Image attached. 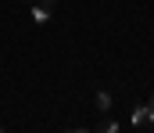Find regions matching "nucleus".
Returning <instances> with one entry per match:
<instances>
[{
  "label": "nucleus",
  "mask_w": 154,
  "mask_h": 133,
  "mask_svg": "<svg viewBox=\"0 0 154 133\" xmlns=\"http://www.w3.org/2000/svg\"><path fill=\"white\" fill-rule=\"evenodd\" d=\"M151 108H154V97H151Z\"/></svg>",
  "instance_id": "5"
},
{
  "label": "nucleus",
  "mask_w": 154,
  "mask_h": 133,
  "mask_svg": "<svg viewBox=\"0 0 154 133\" xmlns=\"http://www.w3.org/2000/svg\"><path fill=\"white\" fill-rule=\"evenodd\" d=\"M47 14H50V11L39 4V7H36V14H32V22H39V25H43V22H47Z\"/></svg>",
  "instance_id": "2"
},
{
  "label": "nucleus",
  "mask_w": 154,
  "mask_h": 133,
  "mask_svg": "<svg viewBox=\"0 0 154 133\" xmlns=\"http://www.w3.org/2000/svg\"><path fill=\"white\" fill-rule=\"evenodd\" d=\"M108 104H111V97H108V93H97V108H100V112H104V108H108Z\"/></svg>",
  "instance_id": "3"
},
{
  "label": "nucleus",
  "mask_w": 154,
  "mask_h": 133,
  "mask_svg": "<svg viewBox=\"0 0 154 133\" xmlns=\"http://www.w3.org/2000/svg\"><path fill=\"white\" fill-rule=\"evenodd\" d=\"M100 130H104V133H118V122H115V119H108V122H104Z\"/></svg>",
  "instance_id": "4"
},
{
  "label": "nucleus",
  "mask_w": 154,
  "mask_h": 133,
  "mask_svg": "<svg viewBox=\"0 0 154 133\" xmlns=\"http://www.w3.org/2000/svg\"><path fill=\"white\" fill-rule=\"evenodd\" d=\"M151 122H154V108H151V104H140V108L133 112V126L143 130V126H151Z\"/></svg>",
  "instance_id": "1"
}]
</instances>
